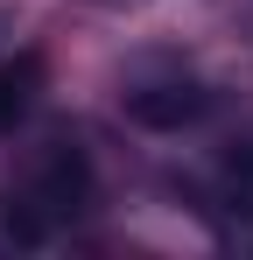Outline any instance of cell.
Instances as JSON below:
<instances>
[{"instance_id": "obj_1", "label": "cell", "mask_w": 253, "mask_h": 260, "mask_svg": "<svg viewBox=\"0 0 253 260\" xmlns=\"http://www.w3.org/2000/svg\"><path fill=\"white\" fill-rule=\"evenodd\" d=\"M91 211V155L78 141H49L14 197H0V253H36Z\"/></svg>"}, {"instance_id": "obj_2", "label": "cell", "mask_w": 253, "mask_h": 260, "mask_svg": "<svg viewBox=\"0 0 253 260\" xmlns=\"http://www.w3.org/2000/svg\"><path fill=\"white\" fill-rule=\"evenodd\" d=\"M211 106L218 99L197 78H155V85H126L120 91V113L141 134H183V127H197V120H211Z\"/></svg>"}, {"instance_id": "obj_3", "label": "cell", "mask_w": 253, "mask_h": 260, "mask_svg": "<svg viewBox=\"0 0 253 260\" xmlns=\"http://www.w3.org/2000/svg\"><path fill=\"white\" fill-rule=\"evenodd\" d=\"M211 204L225 218H239V225H253V141H239V148L218 155V169H211Z\"/></svg>"}, {"instance_id": "obj_4", "label": "cell", "mask_w": 253, "mask_h": 260, "mask_svg": "<svg viewBox=\"0 0 253 260\" xmlns=\"http://www.w3.org/2000/svg\"><path fill=\"white\" fill-rule=\"evenodd\" d=\"M36 91H42V56L36 49H21L14 63H0V134L36 106Z\"/></svg>"}]
</instances>
